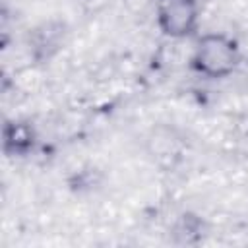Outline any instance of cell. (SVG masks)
I'll return each instance as SVG.
<instances>
[{"label":"cell","instance_id":"obj_1","mask_svg":"<svg viewBox=\"0 0 248 248\" xmlns=\"http://www.w3.org/2000/svg\"><path fill=\"white\" fill-rule=\"evenodd\" d=\"M240 62V50L232 37L225 33H205L198 37L192 52V68L213 79L231 76Z\"/></svg>","mask_w":248,"mask_h":248},{"label":"cell","instance_id":"obj_3","mask_svg":"<svg viewBox=\"0 0 248 248\" xmlns=\"http://www.w3.org/2000/svg\"><path fill=\"white\" fill-rule=\"evenodd\" d=\"M33 141H35L33 130L23 122H12L4 130V145L8 151L25 153L27 149H31Z\"/></svg>","mask_w":248,"mask_h":248},{"label":"cell","instance_id":"obj_2","mask_svg":"<svg viewBox=\"0 0 248 248\" xmlns=\"http://www.w3.org/2000/svg\"><path fill=\"white\" fill-rule=\"evenodd\" d=\"M198 0H159L157 27L169 39H186L198 29Z\"/></svg>","mask_w":248,"mask_h":248}]
</instances>
